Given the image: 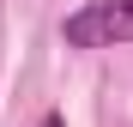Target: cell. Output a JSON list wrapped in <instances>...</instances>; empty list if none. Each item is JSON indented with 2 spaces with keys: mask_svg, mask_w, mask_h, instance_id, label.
<instances>
[{
  "mask_svg": "<svg viewBox=\"0 0 133 127\" xmlns=\"http://www.w3.org/2000/svg\"><path fill=\"white\" fill-rule=\"evenodd\" d=\"M66 49H121L133 42V0H91V6L66 12Z\"/></svg>",
  "mask_w": 133,
  "mask_h": 127,
  "instance_id": "obj_1",
  "label": "cell"
},
{
  "mask_svg": "<svg viewBox=\"0 0 133 127\" xmlns=\"http://www.w3.org/2000/svg\"><path fill=\"white\" fill-rule=\"evenodd\" d=\"M42 127H66V121H61V115H55V109H49V115H42Z\"/></svg>",
  "mask_w": 133,
  "mask_h": 127,
  "instance_id": "obj_2",
  "label": "cell"
}]
</instances>
